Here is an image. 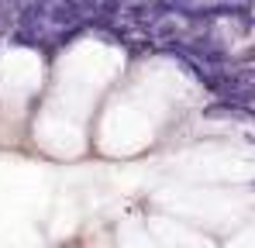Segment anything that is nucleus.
I'll list each match as a JSON object with an SVG mask.
<instances>
[{"instance_id":"f257e3e1","label":"nucleus","mask_w":255,"mask_h":248,"mask_svg":"<svg viewBox=\"0 0 255 248\" xmlns=\"http://www.w3.org/2000/svg\"><path fill=\"white\" fill-rule=\"evenodd\" d=\"M97 7H100L97 0H55L52 10H48V21L66 31V24L76 28V24H83L86 14H97Z\"/></svg>"},{"instance_id":"f03ea898","label":"nucleus","mask_w":255,"mask_h":248,"mask_svg":"<svg viewBox=\"0 0 255 248\" xmlns=\"http://www.w3.org/2000/svg\"><path fill=\"white\" fill-rule=\"evenodd\" d=\"M204 114H207V118H249L252 111L242 107V104H228V100H221V104H211Z\"/></svg>"},{"instance_id":"7ed1b4c3","label":"nucleus","mask_w":255,"mask_h":248,"mask_svg":"<svg viewBox=\"0 0 255 248\" xmlns=\"http://www.w3.org/2000/svg\"><path fill=\"white\" fill-rule=\"evenodd\" d=\"M228 3H235V7H238V3H242V0H228Z\"/></svg>"},{"instance_id":"20e7f679","label":"nucleus","mask_w":255,"mask_h":248,"mask_svg":"<svg viewBox=\"0 0 255 248\" xmlns=\"http://www.w3.org/2000/svg\"><path fill=\"white\" fill-rule=\"evenodd\" d=\"M249 59H255V48H252V52H249Z\"/></svg>"}]
</instances>
